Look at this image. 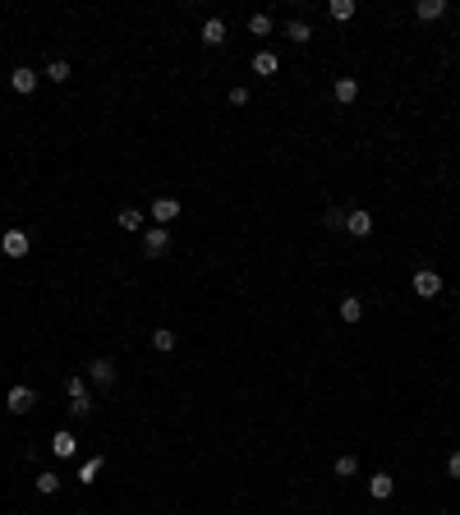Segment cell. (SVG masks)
Returning <instances> with one entry per match:
<instances>
[{
  "mask_svg": "<svg viewBox=\"0 0 460 515\" xmlns=\"http://www.w3.org/2000/svg\"><path fill=\"white\" fill-rule=\"evenodd\" d=\"M345 230H350L354 240H368V235L378 230V221H373V212H363V207H354V212H345Z\"/></svg>",
  "mask_w": 460,
  "mask_h": 515,
  "instance_id": "1",
  "label": "cell"
},
{
  "mask_svg": "<svg viewBox=\"0 0 460 515\" xmlns=\"http://www.w3.org/2000/svg\"><path fill=\"white\" fill-rule=\"evenodd\" d=\"M414 294H419V299H437L442 294V276L433 272V267H419V272H414Z\"/></svg>",
  "mask_w": 460,
  "mask_h": 515,
  "instance_id": "2",
  "label": "cell"
},
{
  "mask_svg": "<svg viewBox=\"0 0 460 515\" xmlns=\"http://www.w3.org/2000/svg\"><path fill=\"white\" fill-rule=\"evenodd\" d=\"M88 378L97 382V387H116V378H120V368H116V359H106V354H97V359L88 364Z\"/></svg>",
  "mask_w": 460,
  "mask_h": 515,
  "instance_id": "3",
  "label": "cell"
},
{
  "mask_svg": "<svg viewBox=\"0 0 460 515\" xmlns=\"http://www.w3.org/2000/svg\"><path fill=\"white\" fill-rule=\"evenodd\" d=\"M166 249H170V230H166V225H152V230H143V253H147V258H161Z\"/></svg>",
  "mask_w": 460,
  "mask_h": 515,
  "instance_id": "4",
  "label": "cell"
},
{
  "mask_svg": "<svg viewBox=\"0 0 460 515\" xmlns=\"http://www.w3.org/2000/svg\"><path fill=\"white\" fill-rule=\"evenodd\" d=\"M5 405H10V414H28V409L37 405V391H32V387H10Z\"/></svg>",
  "mask_w": 460,
  "mask_h": 515,
  "instance_id": "5",
  "label": "cell"
},
{
  "mask_svg": "<svg viewBox=\"0 0 460 515\" xmlns=\"http://www.w3.org/2000/svg\"><path fill=\"white\" fill-rule=\"evenodd\" d=\"M0 249H5V258H28V235L23 230H5L0 235Z\"/></svg>",
  "mask_w": 460,
  "mask_h": 515,
  "instance_id": "6",
  "label": "cell"
},
{
  "mask_svg": "<svg viewBox=\"0 0 460 515\" xmlns=\"http://www.w3.org/2000/svg\"><path fill=\"white\" fill-rule=\"evenodd\" d=\"M51 451H56L60 460H69V456H79V438L69 433V428H60L56 438H51Z\"/></svg>",
  "mask_w": 460,
  "mask_h": 515,
  "instance_id": "7",
  "label": "cell"
},
{
  "mask_svg": "<svg viewBox=\"0 0 460 515\" xmlns=\"http://www.w3.org/2000/svg\"><path fill=\"white\" fill-rule=\"evenodd\" d=\"M332 97H336V101H341V106H350V101H354V97H359V78H350V74H341V78H336V83H332Z\"/></svg>",
  "mask_w": 460,
  "mask_h": 515,
  "instance_id": "8",
  "label": "cell"
},
{
  "mask_svg": "<svg viewBox=\"0 0 460 515\" xmlns=\"http://www.w3.org/2000/svg\"><path fill=\"white\" fill-rule=\"evenodd\" d=\"M10 88L19 92V97H28V92H37V74H32V69H10Z\"/></svg>",
  "mask_w": 460,
  "mask_h": 515,
  "instance_id": "9",
  "label": "cell"
},
{
  "mask_svg": "<svg viewBox=\"0 0 460 515\" xmlns=\"http://www.w3.org/2000/svg\"><path fill=\"white\" fill-rule=\"evenodd\" d=\"M175 216H180V198H152V221L157 225L175 221Z\"/></svg>",
  "mask_w": 460,
  "mask_h": 515,
  "instance_id": "10",
  "label": "cell"
},
{
  "mask_svg": "<svg viewBox=\"0 0 460 515\" xmlns=\"http://www.w3.org/2000/svg\"><path fill=\"white\" fill-rule=\"evenodd\" d=\"M392 492H396V478L392 474H373L368 478V497H373V502H387Z\"/></svg>",
  "mask_w": 460,
  "mask_h": 515,
  "instance_id": "11",
  "label": "cell"
},
{
  "mask_svg": "<svg viewBox=\"0 0 460 515\" xmlns=\"http://www.w3.org/2000/svg\"><path fill=\"white\" fill-rule=\"evenodd\" d=\"M341 322H363V299L359 294H341Z\"/></svg>",
  "mask_w": 460,
  "mask_h": 515,
  "instance_id": "12",
  "label": "cell"
},
{
  "mask_svg": "<svg viewBox=\"0 0 460 515\" xmlns=\"http://www.w3.org/2000/svg\"><path fill=\"white\" fill-rule=\"evenodd\" d=\"M442 14H447V0H419V5H414V19H423V23L442 19Z\"/></svg>",
  "mask_w": 460,
  "mask_h": 515,
  "instance_id": "13",
  "label": "cell"
},
{
  "mask_svg": "<svg viewBox=\"0 0 460 515\" xmlns=\"http://www.w3.org/2000/svg\"><path fill=\"white\" fill-rule=\"evenodd\" d=\"M276 69H281V60H276V51H258V56H254V74L272 78Z\"/></svg>",
  "mask_w": 460,
  "mask_h": 515,
  "instance_id": "14",
  "label": "cell"
},
{
  "mask_svg": "<svg viewBox=\"0 0 460 515\" xmlns=\"http://www.w3.org/2000/svg\"><path fill=\"white\" fill-rule=\"evenodd\" d=\"M32 488H37V492H42V497H51V492H60V474H56V469H42V474H37V478H32Z\"/></svg>",
  "mask_w": 460,
  "mask_h": 515,
  "instance_id": "15",
  "label": "cell"
},
{
  "mask_svg": "<svg viewBox=\"0 0 460 515\" xmlns=\"http://www.w3.org/2000/svg\"><path fill=\"white\" fill-rule=\"evenodd\" d=\"M203 42H207V46H221V42H225V19H207L203 23Z\"/></svg>",
  "mask_w": 460,
  "mask_h": 515,
  "instance_id": "16",
  "label": "cell"
},
{
  "mask_svg": "<svg viewBox=\"0 0 460 515\" xmlns=\"http://www.w3.org/2000/svg\"><path fill=\"white\" fill-rule=\"evenodd\" d=\"M354 10H359L354 0H332V5H327V14H332L336 23H350V19H354Z\"/></svg>",
  "mask_w": 460,
  "mask_h": 515,
  "instance_id": "17",
  "label": "cell"
},
{
  "mask_svg": "<svg viewBox=\"0 0 460 515\" xmlns=\"http://www.w3.org/2000/svg\"><path fill=\"white\" fill-rule=\"evenodd\" d=\"M152 350H157V354H170V350H175V331H170V327H157V331H152Z\"/></svg>",
  "mask_w": 460,
  "mask_h": 515,
  "instance_id": "18",
  "label": "cell"
},
{
  "mask_svg": "<svg viewBox=\"0 0 460 515\" xmlns=\"http://www.w3.org/2000/svg\"><path fill=\"white\" fill-rule=\"evenodd\" d=\"M116 221H120V230H143V212H138V207H125Z\"/></svg>",
  "mask_w": 460,
  "mask_h": 515,
  "instance_id": "19",
  "label": "cell"
},
{
  "mask_svg": "<svg viewBox=\"0 0 460 515\" xmlns=\"http://www.w3.org/2000/svg\"><path fill=\"white\" fill-rule=\"evenodd\" d=\"M285 37H290V42H299V46H304V42L313 37V28H309L304 19H294V23H285Z\"/></svg>",
  "mask_w": 460,
  "mask_h": 515,
  "instance_id": "20",
  "label": "cell"
},
{
  "mask_svg": "<svg viewBox=\"0 0 460 515\" xmlns=\"http://www.w3.org/2000/svg\"><path fill=\"white\" fill-rule=\"evenodd\" d=\"M359 474V456H336V478H354Z\"/></svg>",
  "mask_w": 460,
  "mask_h": 515,
  "instance_id": "21",
  "label": "cell"
},
{
  "mask_svg": "<svg viewBox=\"0 0 460 515\" xmlns=\"http://www.w3.org/2000/svg\"><path fill=\"white\" fill-rule=\"evenodd\" d=\"M101 465H106V456H92V460H83V465H79V478H83V483H92V478L101 474Z\"/></svg>",
  "mask_w": 460,
  "mask_h": 515,
  "instance_id": "22",
  "label": "cell"
},
{
  "mask_svg": "<svg viewBox=\"0 0 460 515\" xmlns=\"http://www.w3.org/2000/svg\"><path fill=\"white\" fill-rule=\"evenodd\" d=\"M65 396H69V400L88 396V387H83V378H79V373H69V378H65Z\"/></svg>",
  "mask_w": 460,
  "mask_h": 515,
  "instance_id": "23",
  "label": "cell"
},
{
  "mask_svg": "<svg viewBox=\"0 0 460 515\" xmlns=\"http://www.w3.org/2000/svg\"><path fill=\"white\" fill-rule=\"evenodd\" d=\"M46 78H51V83H65V78H69V60H51V65H46Z\"/></svg>",
  "mask_w": 460,
  "mask_h": 515,
  "instance_id": "24",
  "label": "cell"
},
{
  "mask_svg": "<svg viewBox=\"0 0 460 515\" xmlns=\"http://www.w3.org/2000/svg\"><path fill=\"white\" fill-rule=\"evenodd\" d=\"M92 414V400L79 396V400H69V418H88Z\"/></svg>",
  "mask_w": 460,
  "mask_h": 515,
  "instance_id": "25",
  "label": "cell"
},
{
  "mask_svg": "<svg viewBox=\"0 0 460 515\" xmlns=\"http://www.w3.org/2000/svg\"><path fill=\"white\" fill-rule=\"evenodd\" d=\"M249 32H254V37H267V32H272V19H267V14H254V19H249Z\"/></svg>",
  "mask_w": 460,
  "mask_h": 515,
  "instance_id": "26",
  "label": "cell"
},
{
  "mask_svg": "<svg viewBox=\"0 0 460 515\" xmlns=\"http://www.w3.org/2000/svg\"><path fill=\"white\" fill-rule=\"evenodd\" d=\"M323 225H332V230H336V225H345V212H336V207H327V216H323Z\"/></svg>",
  "mask_w": 460,
  "mask_h": 515,
  "instance_id": "27",
  "label": "cell"
},
{
  "mask_svg": "<svg viewBox=\"0 0 460 515\" xmlns=\"http://www.w3.org/2000/svg\"><path fill=\"white\" fill-rule=\"evenodd\" d=\"M230 106H249V88H230Z\"/></svg>",
  "mask_w": 460,
  "mask_h": 515,
  "instance_id": "28",
  "label": "cell"
},
{
  "mask_svg": "<svg viewBox=\"0 0 460 515\" xmlns=\"http://www.w3.org/2000/svg\"><path fill=\"white\" fill-rule=\"evenodd\" d=\"M447 474L460 478V451H451V456H447Z\"/></svg>",
  "mask_w": 460,
  "mask_h": 515,
  "instance_id": "29",
  "label": "cell"
}]
</instances>
